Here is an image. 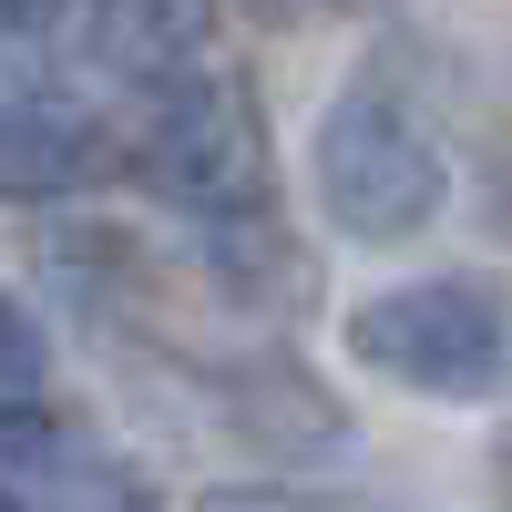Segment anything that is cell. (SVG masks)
I'll return each mask as SVG.
<instances>
[{"instance_id": "obj_1", "label": "cell", "mask_w": 512, "mask_h": 512, "mask_svg": "<svg viewBox=\"0 0 512 512\" xmlns=\"http://www.w3.org/2000/svg\"><path fill=\"white\" fill-rule=\"evenodd\" d=\"M349 359L431 400H482L512 379V297L492 277H410L349 318Z\"/></svg>"}, {"instance_id": "obj_2", "label": "cell", "mask_w": 512, "mask_h": 512, "mask_svg": "<svg viewBox=\"0 0 512 512\" xmlns=\"http://www.w3.org/2000/svg\"><path fill=\"white\" fill-rule=\"evenodd\" d=\"M441 195H451V164L410 123V103L379 93V82H349L318 123V205L338 216V236L400 246L441 216Z\"/></svg>"}, {"instance_id": "obj_3", "label": "cell", "mask_w": 512, "mask_h": 512, "mask_svg": "<svg viewBox=\"0 0 512 512\" xmlns=\"http://www.w3.org/2000/svg\"><path fill=\"white\" fill-rule=\"evenodd\" d=\"M144 185L185 216H226V226H267L277 205V154H267V123H256L246 82H175L144 123Z\"/></svg>"}, {"instance_id": "obj_4", "label": "cell", "mask_w": 512, "mask_h": 512, "mask_svg": "<svg viewBox=\"0 0 512 512\" xmlns=\"http://www.w3.org/2000/svg\"><path fill=\"white\" fill-rule=\"evenodd\" d=\"M103 164H113V144H103L82 113H0V195L52 205V195H72V185H93Z\"/></svg>"}, {"instance_id": "obj_5", "label": "cell", "mask_w": 512, "mask_h": 512, "mask_svg": "<svg viewBox=\"0 0 512 512\" xmlns=\"http://www.w3.org/2000/svg\"><path fill=\"white\" fill-rule=\"evenodd\" d=\"M216 31V0H93V52L134 82H164L205 52Z\"/></svg>"}, {"instance_id": "obj_6", "label": "cell", "mask_w": 512, "mask_h": 512, "mask_svg": "<svg viewBox=\"0 0 512 512\" xmlns=\"http://www.w3.org/2000/svg\"><path fill=\"white\" fill-rule=\"evenodd\" d=\"M62 461V420L41 400H0V472H52Z\"/></svg>"}, {"instance_id": "obj_7", "label": "cell", "mask_w": 512, "mask_h": 512, "mask_svg": "<svg viewBox=\"0 0 512 512\" xmlns=\"http://www.w3.org/2000/svg\"><path fill=\"white\" fill-rule=\"evenodd\" d=\"M41 369H52V338H41V318L21 308V297H0V400H31Z\"/></svg>"}, {"instance_id": "obj_8", "label": "cell", "mask_w": 512, "mask_h": 512, "mask_svg": "<svg viewBox=\"0 0 512 512\" xmlns=\"http://www.w3.org/2000/svg\"><path fill=\"white\" fill-rule=\"evenodd\" d=\"M195 512H369V502H338V492H267V482H246V492H205Z\"/></svg>"}, {"instance_id": "obj_9", "label": "cell", "mask_w": 512, "mask_h": 512, "mask_svg": "<svg viewBox=\"0 0 512 512\" xmlns=\"http://www.w3.org/2000/svg\"><path fill=\"white\" fill-rule=\"evenodd\" d=\"M62 512H144V492H123V472L82 461V472H72V492H62Z\"/></svg>"}, {"instance_id": "obj_10", "label": "cell", "mask_w": 512, "mask_h": 512, "mask_svg": "<svg viewBox=\"0 0 512 512\" xmlns=\"http://www.w3.org/2000/svg\"><path fill=\"white\" fill-rule=\"evenodd\" d=\"M0 21H11V31H52L62 0H0Z\"/></svg>"}, {"instance_id": "obj_11", "label": "cell", "mask_w": 512, "mask_h": 512, "mask_svg": "<svg viewBox=\"0 0 512 512\" xmlns=\"http://www.w3.org/2000/svg\"><path fill=\"white\" fill-rule=\"evenodd\" d=\"M0 512H21V502H11V492H0Z\"/></svg>"}, {"instance_id": "obj_12", "label": "cell", "mask_w": 512, "mask_h": 512, "mask_svg": "<svg viewBox=\"0 0 512 512\" xmlns=\"http://www.w3.org/2000/svg\"><path fill=\"white\" fill-rule=\"evenodd\" d=\"M502 492H512V461H502Z\"/></svg>"}, {"instance_id": "obj_13", "label": "cell", "mask_w": 512, "mask_h": 512, "mask_svg": "<svg viewBox=\"0 0 512 512\" xmlns=\"http://www.w3.org/2000/svg\"><path fill=\"white\" fill-rule=\"evenodd\" d=\"M277 11H297V0H277Z\"/></svg>"}]
</instances>
